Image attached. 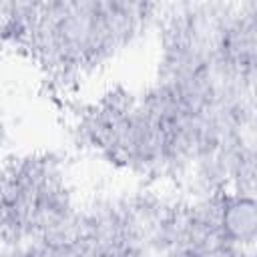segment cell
Returning <instances> with one entry per match:
<instances>
[{"label":"cell","instance_id":"1","mask_svg":"<svg viewBox=\"0 0 257 257\" xmlns=\"http://www.w3.org/2000/svg\"><path fill=\"white\" fill-rule=\"evenodd\" d=\"M165 4L149 2H42L32 8L20 42L54 80H78L159 28Z\"/></svg>","mask_w":257,"mask_h":257}]
</instances>
